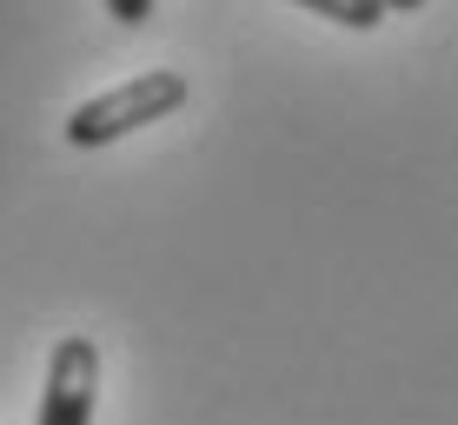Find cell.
I'll return each mask as SVG.
<instances>
[{
  "instance_id": "4",
  "label": "cell",
  "mask_w": 458,
  "mask_h": 425,
  "mask_svg": "<svg viewBox=\"0 0 458 425\" xmlns=\"http://www.w3.org/2000/svg\"><path fill=\"white\" fill-rule=\"evenodd\" d=\"M106 13H114L120 27H140V21L153 13V0H106Z\"/></svg>"
},
{
  "instance_id": "5",
  "label": "cell",
  "mask_w": 458,
  "mask_h": 425,
  "mask_svg": "<svg viewBox=\"0 0 458 425\" xmlns=\"http://www.w3.org/2000/svg\"><path fill=\"white\" fill-rule=\"evenodd\" d=\"M425 0H386V13H419Z\"/></svg>"
},
{
  "instance_id": "3",
  "label": "cell",
  "mask_w": 458,
  "mask_h": 425,
  "mask_svg": "<svg viewBox=\"0 0 458 425\" xmlns=\"http://www.w3.org/2000/svg\"><path fill=\"white\" fill-rule=\"evenodd\" d=\"M293 7H312L333 27H352V34H372V27L386 21V0H293Z\"/></svg>"
},
{
  "instance_id": "1",
  "label": "cell",
  "mask_w": 458,
  "mask_h": 425,
  "mask_svg": "<svg viewBox=\"0 0 458 425\" xmlns=\"http://www.w3.org/2000/svg\"><path fill=\"white\" fill-rule=\"evenodd\" d=\"M180 106H186V73L147 67V73H133V81H120V87H106V93H93V100L73 106L67 114V147H114V140L153 127V120L180 114Z\"/></svg>"
},
{
  "instance_id": "2",
  "label": "cell",
  "mask_w": 458,
  "mask_h": 425,
  "mask_svg": "<svg viewBox=\"0 0 458 425\" xmlns=\"http://www.w3.org/2000/svg\"><path fill=\"white\" fill-rule=\"evenodd\" d=\"M93 399H100V345L87 333H67L47 359L34 425H93Z\"/></svg>"
}]
</instances>
